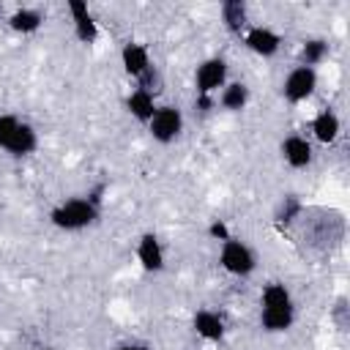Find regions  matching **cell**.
<instances>
[{"instance_id":"26","label":"cell","mask_w":350,"mask_h":350,"mask_svg":"<svg viewBox=\"0 0 350 350\" xmlns=\"http://www.w3.org/2000/svg\"><path fill=\"white\" fill-rule=\"evenodd\" d=\"M0 11H3V5H0Z\"/></svg>"},{"instance_id":"11","label":"cell","mask_w":350,"mask_h":350,"mask_svg":"<svg viewBox=\"0 0 350 350\" xmlns=\"http://www.w3.org/2000/svg\"><path fill=\"white\" fill-rule=\"evenodd\" d=\"M282 159L293 167V170H304L312 164L314 153H312V142L301 134H290L282 139Z\"/></svg>"},{"instance_id":"25","label":"cell","mask_w":350,"mask_h":350,"mask_svg":"<svg viewBox=\"0 0 350 350\" xmlns=\"http://www.w3.org/2000/svg\"><path fill=\"white\" fill-rule=\"evenodd\" d=\"M44 350H55V347H44Z\"/></svg>"},{"instance_id":"22","label":"cell","mask_w":350,"mask_h":350,"mask_svg":"<svg viewBox=\"0 0 350 350\" xmlns=\"http://www.w3.org/2000/svg\"><path fill=\"white\" fill-rule=\"evenodd\" d=\"M208 238H213V241L224 243V241H230V238H232V232H230V227H227L221 219H213V221L208 224Z\"/></svg>"},{"instance_id":"13","label":"cell","mask_w":350,"mask_h":350,"mask_svg":"<svg viewBox=\"0 0 350 350\" xmlns=\"http://www.w3.org/2000/svg\"><path fill=\"white\" fill-rule=\"evenodd\" d=\"M126 109H129V115H131L134 120H139V123L148 126V120H150L153 112H156V93H150V90H145V88H134V90L126 96Z\"/></svg>"},{"instance_id":"10","label":"cell","mask_w":350,"mask_h":350,"mask_svg":"<svg viewBox=\"0 0 350 350\" xmlns=\"http://www.w3.org/2000/svg\"><path fill=\"white\" fill-rule=\"evenodd\" d=\"M120 66H123V71H126L129 77L139 79V77L153 66V63H150V52H148V46L139 44V41H129V44H123V49H120Z\"/></svg>"},{"instance_id":"23","label":"cell","mask_w":350,"mask_h":350,"mask_svg":"<svg viewBox=\"0 0 350 350\" xmlns=\"http://www.w3.org/2000/svg\"><path fill=\"white\" fill-rule=\"evenodd\" d=\"M197 107H200L202 112H211V109L216 107V98H213V96H197Z\"/></svg>"},{"instance_id":"4","label":"cell","mask_w":350,"mask_h":350,"mask_svg":"<svg viewBox=\"0 0 350 350\" xmlns=\"http://www.w3.org/2000/svg\"><path fill=\"white\" fill-rule=\"evenodd\" d=\"M180 131H183V112H180L178 107H172V104L156 107L153 118L148 120V134H150L156 142L170 145V142H175V139L180 137Z\"/></svg>"},{"instance_id":"2","label":"cell","mask_w":350,"mask_h":350,"mask_svg":"<svg viewBox=\"0 0 350 350\" xmlns=\"http://www.w3.org/2000/svg\"><path fill=\"white\" fill-rule=\"evenodd\" d=\"M49 221L63 232H79L98 221V205L90 202L88 197H71L49 211Z\"/></svg>"},{"instance_id":"9","label":"cell","mask_w":350,"mask_h":350,"mask_svg":"<svg viewBox=\"0 0 350 350\" xmlns=\"http://www.w3.org/2000/svg\"><path fill=\"white\" fill-rule=\"evenodd\" d=\"M68 14H71V22H74V36L82 41V44H93L98 38V25L88 8L85 0H68L66 3Z\"/></svg>"},{"instance_id":"21","label":"cell","mask_w":350,"mask_h":350,"mask_svg":"<svg viewBox=\"0 0 350 350\" xmlns=\"http://www.w3.org/2000/svg\"><path fill=\"white\" fill-rule=\"evenodd\" d=\"M298 213H301V202L295 197H284L282 205H279V211H276V219L279 221H293Z\"/></svg>"},{"instance_id":"14","label":"cell","mask_w":350,"mask_h":350,"mask_svg":"<svg viewBox=\"0 0 350 350\" xmlns=\"http://www.w3.org/2000/svg\"><path fill=\"white\" fill-rule=\"evenodd\" d=\"M339 131H342V123H339V115H336L334 109H323V112L314 115V120H312V134H314L317 142L331 145V142H336Z\"/></svg>"},{"instance_id":"1","label":"cell","mask_w":350,"mask_h":350,"mask_svg":"<svg viewBox=\"0 0 350 350\" xmlns=\"http://www.w3.org/2000/svg\"><path fill=\"white\" fill-rule=\"evenodd\" d=\"M295 323L293 295L282 282H271L260 293V325L268 334H284Z\"/></svg>"},{"instance_id":"24","label":"cell","mask_w":350,"mask_h":350,"mask_svg":"<svg viewBox=\"0 0 350 350\" xmlns=\"http://www.w3.org/2000/svg\"><path fill=\"white\" fill-rule=\"evenodd\" d=\"M115 350H150V347H145V345H137V342H131V345H120V347H115Z\"/></svg>"},{"instance_id":"16","label":"cell","mask_w":350,"mask_h":350,"mask_svg":"<svg viewBox=\"0 0 350 350\" xmlns=\"http://www.w3.org/2000/svg\"><path fill=\"white\" fill-rule=\"evenodd\" d=\"M221 22L230 33L241 36L246 33V22H249V14H246V3L243 0H227L221 3Z\"/></svg>"},{"instance_id":"7","label":"cell","mask_w":350,"mask_h":350,"mask_svg":"<svg viewBox=\"0 0 350 350\" xmlns=\"http://www.w3.org/2000/svg\"><path fill=\"white\" fill-rule=\"evenodd\" d=\"M243 44H246L249 52H254L260 57H273L282 46V36L276 30L265 27V25H254L243 33Z\"/></svg>"},{"instance_id":"19","label":"cell","mask_w":350,"mask_h":350,"mask_svg":"<svg viewBox=\"0 0 350 350\" xmlns=\"http://www.w3.org/2000/svg\"><path fill=\"white\" fill-rule=\"evenodd\" d=\"M301 63L298 66H306V68H314V66H320L325 57H328V44L323 41V38H309V41H304L301 44Z\"/></svg>"},{"instance_id":"8","label":"cell","mask_w":350,"mask_h":350,"mask_svg":"<svg viewBox=\"0 0 350 350\" xmlns=\"http://www.w3.org/2000/svg\"><path fill=\"white\" fill-rule=\"evenodd\" d=\"M137 262H139V268L142 271H148V273H159L161 268H164V246H161V241L153 235V232H142L139 235V241H137Z\"/></svg>"},{"instance_id":"17","label":"cell","mask_w":350,"mask_h":350,"mask_svg":"<svg viewBox=\"0 0 350 350\" xmlns=\"http://www.w3.org/2000/svg\"><path fill=\"white\" fill-rule=\"evenodd\" d=\"M8 25L14 33H22V36H30L36 33L41 25H44V14L38 8H16L11 16H8Z\"/></svg>"},{"instance_id":"5","label":"cell","mask_w":350,"mask_h":350,"mask_svg":"<svg viewBox=\"0 0 350 350\" xmlns=\"http://www.w3.org/2000/svg\"><path fill=\"white\" fill-rule=\"evenodd\" d=\"M317 88V68H306V66H295L284 82H282V96L290 101V104H301L306 98H312Z\"/></svg>"},{"instance_id":"3","label":"cell","mask_w":350,"mask_h":350,"mask_svg":"<svg viewBox=\"0 0 350 350\" xmlns=\"http://www.w3.org/2000/svg\"><path fill=\"white\" fill-rule=\"evenodd\" d=\"M219 265H221L230 276H249V273H254V268H257V257H254V252H252L243 241L230 238V241H224L221 249H219Z\"/></svg>"},{"instance_id":"18","label":"cell","mask_w":350,"mask_h":350,"mask_svg":"<svg viewBox=\"0 0 350 350\" xmlns=\"http://www.w3.org/2000/svg\"><path fill=\"white\" fill-rule=\"evenodd\" d=\"M219 104L227 112H241L249 104V88L243 82H227L219 93Z\"/></svg>"},{"instance_id":"12","label":"cell","mask_w":350,"mask_h":350,"mask_svg":"<svg viewBox=\"0 0 350 350\" xmlns=\"http://www.w3.org/2000/svg\"><path fill=\"white\" fill-rule=\"evenodd\" d=\"M191 325H194V334L202 336L205 342H219L224 336V317L213 309H200L194 312L191 317Z\"/></svg>"},{"instance_id":"6","label":"cell","mask_w":350,"mask_h":350,"mask_svg":"<svg viewBox=\"0 0 350 350\" xmlns=\"http://www.w3.org/2000/svg\"><path fill=\"white\" fill-rule=\"evenodd\" d=\"M194 85H197V96H216L219 88L227 85V63L224 57H208L197 66L194 71Z\"/></svg>"},{"instance_id":"20","label":"cell","mask_w":350,"mask_h":350,"mask_svg":"<svg viewBox=\"0 0 350 350\" xmlns=\"http://www.w3.org/2000/svg\"><path fill=\"white\" fill-rule=\"evenodd\" d=\"M19 123H22V120H19L16 115H8V112L0 115V148H3V150H5V145L11 142L14 131L19 129Z\"/></svg>"},{"instance_id":"15","label":"cell","mask_w":350,"mask_h":350,"mask_svg":"<svg viewBox=\"0 0 350 350\" xmlns=\"http://www.w3.org/2000/svg\"><path fill=\"white\" fill-rule=\"evenodd\" d=\"M38 148V131L30 126V123H19V129L14 131L11 142L5 145V150L14 156V159H22V156H30L33 150Z\"/></svg>"}]
</instances>
